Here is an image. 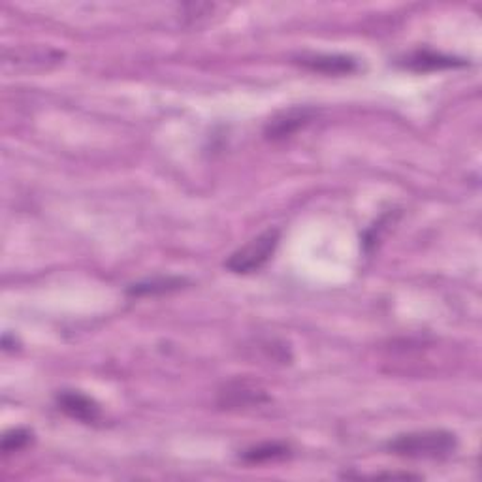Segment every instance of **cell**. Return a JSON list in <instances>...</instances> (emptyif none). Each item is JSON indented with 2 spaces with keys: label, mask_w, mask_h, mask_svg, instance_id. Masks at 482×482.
I'll return each mask as SVG.
<instances>
[{
  "label": "cell",
  "mask_w": 482,
  "mask_h": 482,
  "mask_svg": "<svg viewBox=\"0 0 482 482\" xmlns=\"http://www.w3.org/2000/svg\"><path fill=\"white\" fill-rule=\"evenodd\" d=\"M389 448L394 454L405 456L415 460H441L448 458L458 448V439L454 434L443 429L415 431V434L398 436L389 443Z\"/></svg>",
  "instance_id": "6da1fadb"
},
{
  "label": "cell",
  "mask_w": 482,
  "mask_h": 482,
  "mask_svg": "<svg viewBox=\"0 0 482 482\" xmlns=\"http://www.w3.org/2000/svg\"><path fill=\"white\" fill-rule=\"evenodd\" d=\"M279 238H281V232H279L277 228H268V231H264L262 234L245 243L241 249L232 252L224 266L232 273L243 275L259 271L273 257V252L279 245Z\"/></svg>",
  "instance_id": "7a4b0ae2"
},
{
  "label": "cell",
  "mask_w": 482,
  "mask_h": 482,
  "mask_svg": "<svg viewBox=\"0 0 482 482\" xmlns=\"http://www.w3.org/2000/svg\"><path fill=\"white\" fill-rule=\"evenodd\" d=\"M63 57H64L63 52L49 45H17L5 49L3 66L5 70L31 72L59 64Z\"/></svg>",
  "instance_id": "3957f363"
},
{
  "label": "cell",
  "mask_w": 482,
  "mask_h": 482,
  "mask_svg": "<svg viewBox=\"0 0 482 482\" xmlns=\"http://www.w3.org/2000/svg\"><path fill=\"white\" fill-rule=\"evenodd\" d=\"M315 117V110L310 106H294L275 113L264 126V136L271 142L287 140L294 136L303 126H308Z\"/></svg>",
  "instance_id": "277c9868"
},
{
  "label": "cell",
  "mask_w": 482,
  "mask_h": 482,
  "mask_svg": "<svg viewBox=\"0 0 482 482\" xmlns=\"http://www.w3.org/2000/svg\"><path fill=\"white\" fill-rule=\"evenodd\" d=\"M57 405L70 418L84 424H94L100 418V405L78 390H63L57 396Z\"/></svg>",
  "instance_id": "5b68a950"
},
{
  "label": "cell",
  "mask_w": 482,
  "mask_h": 482,
  "mask_svg": "<svg viewBox=\"0 0 482 482\" xmlns=\"http://www.w3.org/2000/svg\"><path fill=\"white\" fill-rule=\"evenodd\" d=\"M270 401L264 390L251 387L247 383H231L219 392V405L224 409H247L259 408V405Z\"/></svg>",
  "instance_id": "8992f818"
},
{
  "label": "cell",
  "mask_w": 482,
  "mask_h": 482,
  "mask_svg": "<svg viewBox=\"0 0 482 482\" xmlns=\"http://www.w3.org/2000/svg\"><path fill=\"white\" fill-rule=\"evenodd\" d=\"M296 63L303 68L328 75H347L360 70L359 61L347 55H301Z\"/></svg>",
  "instance_id": "52a82bcc"
},
{
  "label": "cell",
  "mask_w": 482,
  "mask_h": 482,
  "mask_svg": "<svg viewBox=\"0 0 482 482\" xmlns=\"http://www.w3.org/2000/svg\"><path fill=\"white\" fill-rule=\"evenodd\" d=\"M464 61H458L454 57H445L434 52H417L405 59L403 66L415 70V72H431V70H445V68H456L464 66Z\"/></svg>",
  "instance_id": "ba28073f"
},
{
  "label": "cell",
  "mask_w": 482,
  "mask_h": 482,
  "mask_svg": "<svg viewBox=\"0 0 482 482\" xmlns=\"http://www.w3.org/2000/svg\"><path fill=\"white\" fill-rule=\"evenodd\" d=\"M187 285V279L185 277H153L149 279V281H142L136 285L129 287V294L133 296H153V294H166V292H173V290H180Z\"/></svg>",
  "instance_id": "9c48e42d"
},
{
  "label": "cell",
  "mask_w": 482,
  "mask_h": 482,
  "mask_svg": "<svg viewBox=\"0 0 482 482\" xmlns=\"http://www.w3.org/2000/svg\"><path fill=\"white\" fill-rule=\"evenodd\" d=\"M289 454V447L281 445V443H264L259 447H252L247 448L241 454V460L249 462V464H262V462H270V460H281Z\"/></svg>",
  "instance_id": "30bf717a"
},
{
  "label": "cell",
  "mask_w": 482,
  "mask_h": 482,
  "mask_svg": "<svg viewBox=\"0 0 482 482\" xmlns=\"http://www.w3.org/2000/svg\"><path fill=\"white\" fill-rule=\"evenodd\" d=\"M33 439V434L29 429H12L8 434L3 438V452L5 454H12V452H19L25 447H27Z\"/></svg>",
  "instance_id": "8fae6325"
}]
</instances>
